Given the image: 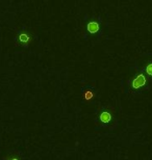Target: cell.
Segmentation results:
<instances>
[{
    "label": "cell",
    "instance_id": "cell-3",
    "mask_svg": "<svg viewBox=\"0 0 152 160\" xmlns=\"http://www.w3.org/2000/svg\"><path fill=\"white\" fill-rule=\"evenodd\" d=\"M99 120L100 122H102V123H108V122H111L112 120V114L107 112V111H103V112L100 113Z\"/></svg>",
    "mask_w": 152,
    "mask_h": 160
},
{
    "label": "cell",
    "instance_id": "cell-6",
    "mask_svg": "<svg viewBox=\"0 0 152 160\" xmlns=\"http://www.w3.org/2000/svg\"><path fill=\"white\" fill-rule=\"evenodd\" d=\"M85 98L86 99V100H90V99H92V98H93V92H92L91 91L86 92V94H85Z\"/></svg>",
    "mask_w": 152,
    "mask_h": 160
},
{
    "label": "cell",
    "instance_id": "cell-7",
    "mask_svg": "<svg viewBox=\"0 0 152 160\" xmlns=\"http://www.w3.org/2000/svg\"><path fill=\"white\" fill-rule=\"evenodd\" d=\"M6 160H21L18 155H8Z\"/></svg>",
    "mask_w": 152,
    "mask_h": 160
},
{
    "label": "cell",
    "instance_id": "cell-5",
    "mask_svg": "<svg viewBox=\"0 0 152 160\" xmlns=\"http://www.w3.org/2000/svg\"><path fill=\"white\" fill-rule=\"evenodd\" d=\"M19 41H20L21 43L26 44V43H28V42L30 41V38H29V36H28L27 33H21L20 36H19Z\"/></svg>",
    "mask_w": 152,
    "mask_h": 160
},
{
    "label": "cell",
    "instance_id": "cell-2",
    "mask_svg": "<svg viewBox=\"0 0 152 160\" xmlns=\"http://www.w3.org/2000/svg\"><path fill=\"white\" fill-rule=\"evenodd\" d=\"M86 29L90 33H97L100 30V24L97 21H91L86 25Z\"/></svg>",
    "mask_w": 152,
    "mask_h": 160
},
{
    "label": "cell",
    "instance_id": "cell-1",
    "mask_svg": "<svg viewBox=\"0 0 152 160\" xmlns=\"http://www.w3.org/2000/svg\"><path fill=\"white\" fill-rule=\"evenodd\" d=\"M147 84H148V78L144 73H137L130 79V82H129V86L134 91H140V89L146 88Z\"/></svg>",
    "mask_w": 152,
    "mask_h": 160
},
{
    "label": "cell",
    "instance_id": "cell-4",
    "mask_svg": "<svg viewBox=\"0 0 152 160\" xmlns=\"http://www.w3.org/2000/svg\"><path fill=\"white\" fill-rule=\"evenodd\" d=\"M144 72L146 73V75L152 77V60H149V62H146V65L144 67Z\"/></svg>",
    "mask_w": 152,
    "mask_h": 160
}]
</instances>
